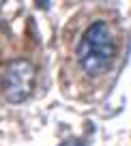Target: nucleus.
Masks as SVG:
<instances>
[{"mask_svg": "<svg viewBox=\"0 0 131 146\" xmlns=\"http://www.w3.org/2000/svg\"><path fill=\"white\" fill-rule=\"evenodd\" d=\"M60 45V82L65 92L88 101L116 78L125 56V30L114 11L90 7L69 19Z\"/></svg>", "mask_w": 131, "mask_h": 146, "instance_id": "nucleus-1", "label": "nucleus"}, {"mask_svg": "<svg viewBox=\"0 0 131 146\" xmlns=\"http://www.w3.org/2000/svg\"><path fill=\"white\" fill-rule=\"evenodd\" d=\"M15 50L2 47L0 56V99L7 103H19L28 99L37 84V60L32 47L15 39Z\"/></svg>", "mask_w": 131, "mask_h": 146, "instance_id": "nucleus-2", "label": "nucleus"}]
</instances>
